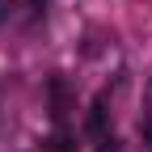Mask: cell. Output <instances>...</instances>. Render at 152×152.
Here are the masks:
<instances>
[{
	"instance_id": "obj_2",
	"label": "cell",
	"mask_w": 152,
	"mask_h": 152,
	"mask_svg": "<svg viewBox=\"0 0 152 152\" xmlns=\"http://www.w3.org/2000/svg\"><path fill=\"white\" fill-rule=\"evenodd\" d=\"M106 106H110V97L106 93H97V97H93V106H89V123H85V131L89 135H106Z\"/></svg>"
},
{
	"instance_id": "obj_3",
	"label": "cell",
	"mask_w": 152,
	"mask_h": 152,
	"mask_svg": "<svg viewBox=\"0 0 152 152\" xmlns=\"http://www.w3.org/2000/svg\"><path fill=\"white\" fill-rule=\"evenodd\" d=\"M51 152H72V140H68V135H55V140H51Z\"/></svg>"
},
{
	"instance_id": "obj_5",
	"label": "cell",
	"mask_w": 152,
	"mask_h": 152,
	"mask_svg": "<svg viewBox=\"0 0 152 152\" xmlns=\"http://www.w3.org/2000/svg\"><path fill=\"white\" fill-rule=\"evenodd\" d=\"M42 4H47V0H26V9H30V13H42Z\"/></svg>"
},
{
	"instance_id": "obj_4",
	"label": "cell",
	"mask_w": 152,
	"mask_h": 152,
	"mask_svg": "<svg viewBox=\"0 0 152 152\" xmlns=\"http://www.w3.org/2000/svg\"><path fill=\"white\" fill-rule=\"evenodd\" d=\"M97 152H118V144H114L110 135H102V140H97Z\"/></svg>"
},
{
	"instance_id": "obj_7",
	"label": "cell",
	"mask_w": 152,
	"mask_h": 152,
	"mask_svg": "<svg viewBox=\"0 0 152 152\" xmlns=\"http://www.w3.org/2000/svg\"><path fill=\"white\" fill-rule=\"evenodd\" d=\"M144 140H148V144H152V123H148V127H144Z\"/></svg>"
},
{
	"instance_id": "obj_1",
	"label": "cell",
	"mask_w": 152,
	"mask_h": 152,
	"mask_svg": "<svg viewBox=\"0 0 152 152\" xmlns=\"http://www.w3.org/2000/svg\"><path fill=\"white\" fill-rule=\"evenodd\" d=\"M51 118L55 123H64V114H68V80L64 76H51Z\"/></svg>"
},
{
	"instance_id": "obj_6",
	"label": "cell",
	"mask_w": 152,
	"mask_h": 152,
	"mask_svg": "<svg viewBox=\"0 0 152 152\" xmlns=\"http://www.w3.org/2000/svg\"><path fill=\"white\" fill-rule=\"evenodd\" d=\"M4 17H9V4H4V0H0V21H4Z\"/></svg>"
}]
</instances>
